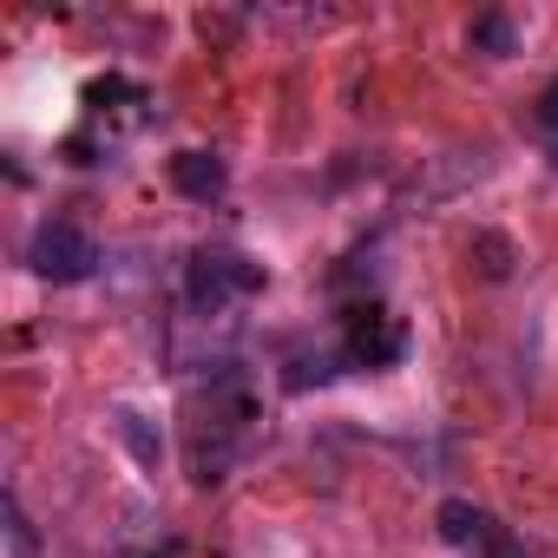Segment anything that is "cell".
<instances>
[{"label":"cell","mask_w":558,"mask_h":558,"mask_svg":"<svg viewBox=\"0 0 558 558\" xmlns=\"http://www.w3.org/2000/svg\"><path fill=\"white\" fill-rule=\"evenodd\" d=\"M250 434H256V408L236 381H217L210 401H197L191 427H184V453H191V480L197 486H223L230 466L250 453Z\"/></svg>","instance_id":"cell-1"},{"label":"cell","mask_w":558,"mask_h":558,"mask_svg":"<svg viewBox=\"0 0 558 558\" xmlns=\"http://www.w3.org/2000/svg\"><path fill=\"white\" fill-rule=\"evenodd\" d=\"M256 290H263V263H250L243 250H197L191 269H184V296H191L197 316H217V310H230Z\"/></svg>","instance_id":"cell-2"},{"label":"cell","mask_w":558,"mask_h":558,"mask_svg":"<svg viewBox=\"0 0 558 558\" xmlns=\"http://www.w3.org/2000/svg\"><path fill=\"white\" fill-rule=\"evenodd\" d=\"M27 263H34V276H47V283H86L99 269V243H93V230H80L66 217H47L34 230V243H27Z\"/></svg>","instance_id":"cell-3"},{"label":"cell","mask_w":558,"mask_h":558,"mask_svg":"<svg viewBox=\"0 0 558 558\" xmlns=\"http://www.w3.org/2000/svg\"><path fill=\"white\" fill-rule=\"evenodd\" d=\"M434 525H440V538H447L453 551H466V558H525V545L512 538V525H499V519H493L486 506H473V499H440Z\"/></svg>","instance_id":"cell-4"},{"label":"cell","mask_w":558,"mask_h":558,"mask_svg":"<svg viewBox=\"0 0 558 558\" xmlns=\"http://www.w3.org/2000/svg\"><path fill=\"white\" fill-rule=\"evenodd\" d=\"M401 349H408V329L388 310H355L349 316V342H342L349 368H388V362H401Z\"/></svg>","instance_id":"cell-5"},{"label":"cell","mask_w":558,"mask_h":558,"mask_svg":"<svg viewBox=\"0 0 558 558\" xmlns=\"http://www.w3.org/2000/svg\"><path fill=\"white\" fill-rule=\"evenodd\" d=\"M223 184H230L223 158H210V151H178V158H171V191H178V197L210 204V197H223Z\"/></svg>","instance_id":"cell-6"},{"label":"cell","mask_w":558,"mask_h":558,"mask_svg":"<svg viewBox=\"0 0 558 558\" xmlns=\"http://www.w3.org/2000/svg\"><path fill=\"white\" fill-rule=\"evenodd\" d=\"M466 40H473L480 53H493V60H506V53H519V27H512L506 14H480Z\"/></svg>","instance_id":"cell-7"},{"label":"cell","mask_w":558,"mask_h":558,"mask_svg":"<svg viewBox=\"0 0 558 558\" xmlns=\"http://www.w3.org/2000/svg\"><path fill=\"white\" fill-rule=\"evenodd\" d=\"M342 362H349V355H342V349H336V355H296V362H290V375H283V381H290V388H310V381H329V375H336V368H342Z\"/></svg>","instance_id":"cell-8"},{"label":"cell","mask_w":558,"mask_h":558,"mask_svg":"<svg viewBox=\"0 0 558 558\" xmlns=\"http://www.w3.org/2000/svg\"><path fill=\"white\" fill-rule=\"evenodd\" d=\"M8 545H14V558H34V525H27L21 499H8Z\"/></svg>","instance_id":"cell-9"},{"label":"cell","mask_w":558,"mask_h":558,"mask_svg":"<svg viewBox=\"0 0 558 558\" xmlns=\"http://www.w3.org/2000/svg\"><path fill=\"white\" fill-rule=\"evenodd\" d=\"M119 434H125V440L138 447V460H158V440H151V434L138 427V414H119Z\"/></svg>","instance_id":"cell-10"},{"label":"cell","mask_w":558,"mask_h":558,"mask_svg":"<svg viewBox=\"0 0 558 558\" xmlns=\"http://www.w3.org/2000/svg\"><path fill=\"white\" fill-rule=\"evenodd\" d=\"M538 125H545V138H558V80H551L545 99H538Z\"/></svg>","instance_id":"cell-11"}]
</instances>
